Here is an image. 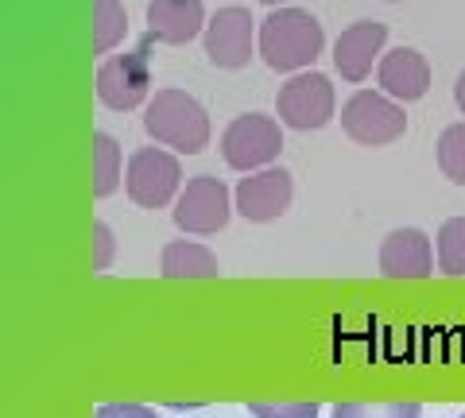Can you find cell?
Returning a JSON list of instances; mask_svg holds the SVG:
<instances>
[{"instance_id":"cell-1","label":"cell","mask_w":465,"mask_h":418,"mask_svg":"<svg viewBox=\"0 0 465 418\" xmlns=\"http://www.w3.org/2000/svg\"><path fill=\"white\" fill-rule=\"evenodd\" d=\"M326 47V32L314 12L307 8H275L272 16L260 24V59L280 74H302Z\"/></svg>"},{"instance_id":"cell-2","label":"cell","mask_w":465,"mask_h":418,"mask_svg":"<svg viewBox=\"0 0 465 418\" xmlns=\"http://www.w3.org/2000/svg\"><path fill=\"white\" fill-rule=\"evenodd\" d=\"M143 128L155 143L179 155H198L210 143V117L186 90H159L143 109Z\"/></svg>"},{"instance_id":"cell-3","label":"cell","mask_w":465,"mask_h":418,"mask_svg":"<svg viewBox=\"0 0 465 418\" xmlns=\"http://www.w3.org/2000/svg\"><path fill=\"white\" fill-rule=\"evenodd\" d=\"M341 128L361 148H388V143L403 140L407 112L400 101L388 97L384 90H357L341 105Z\"/></svg>"},{"instance_id":"cell-4","label":"cell","mask_w":465,"mask_h":418,"mask_svg":"<svg viewBox=\"0 0 465 418\" xmlns=\"http://www.w3.org/2000/svg\"><path fill=\"white\" fill-rule=\"evenodd\" d=\"M152 35L140 43L136 51H124V54H109L105 63L97 66V101L113 112H133L148 101L152 90V66H148V47H152Z\"/></svg>"},{"instance_id":"cell-5","label":"cell","mask_w":465,"mask_h":418,"mask_svg":"<svg viewBox=\"0 0 465 418\" xmlns=\"http://www.w3.org/2000/svg\"><path fill=\"white\" fill-rule=\"evenodd\" d=\"M338 97H333V82L318 70H302V74L287 78L275 93V112L280 124L295 128V132H318L333 121Z\"/></svg>"},{"instance_id":"cell-6","label":"cell","mask_w":465,"mask_h":418,"mask_svg":"<svg viewBox=\"0 0 465 418\" xmlns=\"http://www.w3.org/2000/svg\"><path fill=\"white\" fill-rule=\"evenodd\" d=\"M283 151V128L275 117H260V112H244L232 117L222 132V155L232 170H264L280 160Z\"/></svg>"},{"instance_id":"cell-7","label":"cell","mask_w":465,"mask_h":418,"mask_svg":"<svg viewBox=\"0 0 465 418\" xmlns=\"http://www.w3.org/2000/svg\"><path fill=\"white\" fill-rule=\"evenodd\" d=\"M124 186L128 198L140 209H163L171 201H179V186H183V167L179 155L167 148H140L124 170Z\"/></svg>"},{"instance_id":"cell-8","label":"cell","mask_w":465,"mask_h":418,"mask_svg":"<svg viewBox=\"0 0 465 418\" xmlns=\"http://www.w3.org/2000/svg\"><path fill=\"white\" fill-rule=\"evenodd\" d=\"M229 213H232L229 190H225V182L213 175H194L183 186L179 201H174V225L191 237L222 233L229 225Z\"/></svg>"},{"instance_id":"cell-9","label":"cell","mask_w":465,"mask_h":418,"mask_svg":"<svg viewBox=\"0 0 465 418\" xmlns=\"http://www.w3.org/2000/svg\"><path fill=\"white\" fill-rule=\"evenodd\" d=\"M252 16L249 8L241 5H229V8H217L202 39H206V59L222 70H241L249 66L252 59V47H256V32H252Z\"/></svg>"},{"instance_id":"cell-10","label":"cell","mask_w":465,"mask_h":418,"mask_svg":"<svg viewBox=\"0 0 465 418\" xmlns=\"http://www.w3.org/2000/svg\"><path fill=\"white\" fill-rule=\"evenodd\" d=\"M291 198H295V182L283 167H264V170H252L249 179L237 182V213L244 221H275L283 218Z\"/></svg>"},{"instance_id":"cell-11","label":"cell","mask_w":465,"mask_h":418,"mask_svg":"<svg viewBox=\"0 0 465 418\" xmlns=\"http://www.w3.org/2000/svg\"><path fill=\"white\" fill-rule=\"evenodd\" d=\"M388 43V27L376 24V20H357L349 24L345 32L333 43V66L345 82H365L372 74V63L381 59Z\"/></svg>"},{"instance_id":"cell-12","label":"cell","mask_w":465,"mask_h":418,"mask_svg":"<svg viewBox=\"0 0 465 418\" xmlns=\"http://www.w3.org/2000/svg\"><path fill=\"white\" fill-rule=\"evenodd\" d=\"M381 271L388 279H427L434 271V248L423 228H391L381 244Z\"/></svg>"},{"instance_id":"cell-13","label":"cell","mask_w":465,"mask_h":418,"mask_svg":"<svg viewBox=\"0 0 465 418\" xmlns=\"http://www.w3.org/2000/svg\"><path fill=\"white\" fill-rule=\"evenodd\" d=\"M376 82L388 97H396L400 105L407 101H419L427 97L430 90V63L423 59V51L415 47H396L388 51L381 63H376Z\"/></svg>"},{"instance_id":"cell-14","label":"cell","mask_w":465,"mask_h":418,"mask_svg":"<svg viewBox=\"0 0 465 418\" xmlns=\"http://www.w3.org/2000/svg\"><path fill=\"white\" fill-rule=\"evenodd\" d=\"M206 8L202 0H152L148 5V35L167 47H183V43L198 39L206 32Z\"/></svg>"},{"instance_id":"cell-15","label":"cell","mask_w":465,"mask_h":418,"mask_svg":"<svg viewBox=\"0 0 465 418\" xmlns=\"http://www.w3.org/2000/svg\"><path fill=\"white\" fill-rule=\"evenodd\" d=\"M167 279H217L222 267H217V256L198 240H171L159 259Z\"/></svg>"},{"instance_id":"cell-16","label":"cell","mask_w":465,"mask_h":418,"mask_svg":"<svg viewBox=\"0 0 465 418\" xmlns=\"http://www.w3.org/2000/svg\"><path fill=\"white\" fill-rule=\"evenodd\" d=\"M124 155L109 132H94V198H109L121 186Z\"/></svg>"},{"instance_id":"cell-17","label":"cell","mask_w":465,"mask_h":418,"mask_svg":"<svg viewBox=\"0 0 465 418\" xmlns=\"http://www.w3.org/2000/svg\"><path fill=\"white\" fill-rule=\"evenodd\" d=\"M128 35V12L121 0H94V54H109Z\"/></svg>"},{"instance_id":"cell-18","label":"cell","mask_w":465,"mask_h":418,"mask_svg":"<svg viewBox=\"0 0 465 418\" xmlns=\"http://www.w3.org/2000/svg\"><path fill=\"white\" fill-rule=\"evenodd\" d=\"M434 252H439V271L465 276V218L442 221L439 237H434Z\"/></svg>"},{"instance_id":"cell-19","label":"cell","mask_w":465,"mask_h":418,"mask_svg":"<svg viewBox=\"0 0 465 418\" xmlns=\"http://www.w3.org/2000/svg\"><path fill=\"white\" fill-rule=\"evenodd\" d=\"M439 167L454 186H465V124H450L439 136Z\"/></svg>"},{"instance_id":"cell-20","label":"cell","mask_w":465,"mask_h":418,"mask_svg":"<svg viewBox=\"0 0 465 418\" xmlns=\"http://www.w3.org/2000/svg\"><path fill=\"white\" fill-rule=\"evenodd\" d=\"M330 418H423L419 403H338Z\"/></svg>"},{"instance_id":"cell-21","label":"cell","mask_w":465,"mask_h":418,"mask_svg":"<svg viewBox=\"0 0 465 418\" xmlns=\"http://www.w3.org/2000/svg\"><path fill=\"white\" fill-rule=\"evenodd\" d=\"M256 418H318V403H249Z\"/></svg>"},{"instance_id":"cell-22","label":"cell","mask_w":465,"mask_h":418,"mask_svg":"<svg viewBox=\"0 0 465 418\" xmlns=\"http://www.w3.org/2000/svg\"><path fill=\"white\" fill-rule=\"evenodd\" d=\"M116 256V237L105 221H94V271H105Z\"/></svg>"},{"instance_id":"cell-23","label":"cell","mask_w":465,"mask_h":418,"mask_svg":"<svg viewBox=\"0 0 465 418\" xmlns=\"http://www.w3.org/2000/svg\"><path fill=\"white\" fill-rule=\"evenodd\" d=\"M94 418H159L152 407H143V403H105V407H97Z\"/></svg>"},{"instance_id":"cell-24","label":"cell","mask_w":465,"mask_h":418,"mask_svg":"<svg viewBox=\"0 0 465 418\" xmlns=\"http://www.w3.org/2000/svg\"><path fill=\"white\" fill-rule=\"evenodd\" d=\"M454 101H458V109L465 112V70H461L458 82H454Z\"/></svg>"},{"instance_id":"cell-25","label":"cell","mask_w":465,"mask_h":418,"mask_svg":"<svg viewBox=\"0 0 465 418\" xmlns=\"http://www.w3.org/2000/svg\"><path fill=\"white\" fill-rule=\"evenodd\" d=\"M260 5H272V8H280V5H287V0H260Z\"/></svg>"},{"instance_id":"cell-26","label":"cell","mask_w":465,"mask_h":418,"mask_svg":"<svg viewBox=\"0 0 465 418\" xmlns=\"http://www.w3.org/2000/svg\"><path fill=\"white\" fill-rule=\"evenodd\" d=\"M388 5H400V0H388Z\"/></svg>"},{"instance_id":"cell-27","label":"cell","mask_w":465,"mask_h":418,"mask_svg":"<svg viewBox=\"0 0 465 418\" xmlns=\"http://www.w3.org/2000/svg\"><path fill=\"white\" fill-rule=\"evenodd\" d=\"M461 418H465V414H461Z\"/></svg>"}]
</instances>
